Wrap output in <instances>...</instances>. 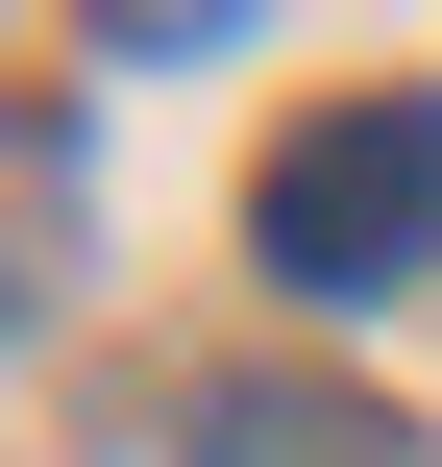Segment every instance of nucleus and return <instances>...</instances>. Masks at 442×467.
<instances>
[{
  "mask_svg": "<svg viewBox=\"0 0 442 467\" xmlns=\"http://www.w3.org/2000/svg\"><path fill=\"white\" fill-rule=\"evenodd\" d=\"M246 246H271V296H295V320H369V296H418V271H442V99H418V74L320 99V123L271 148Z\"/></svg>",
  "mask_w": 442,
  "mask_h": 467,
  "instance_id": "obj_1",
  "label": "nucleus"
},
{
  "mask_svg": "<svg viewBox=\"0 0 442 467\" xmlns=\"http://www.w3.org/2000/svg\"><path fill=\"white\" fill-rule=\"evenodd\" d=\"M172 443L197 467H394V419H344V394H295V369H221Z\"/></svg>",
  "mask_w": 442,
  "mask_h": 467,
  "instance_id": "obj_2",
  "label": "nucleus"
}]
</instances>
